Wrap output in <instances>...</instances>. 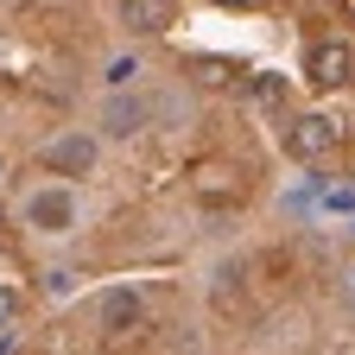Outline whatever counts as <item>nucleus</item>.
<instances>
[{
  "instance_id": "obj_1",
  "label": "nucleus",
  "mask_w": 355,
  "mask_h": 355,
  "mask_svg": "<svg viewBox=\"0 0 355 355\" xmlns=\"http://www.w3.org/2000/svg\"><path fill=\"white\" fill-rule=\"evenodd\" d=\"M19 222L38 235V241H64L83 229V197L70 178H51V184H32L26 203H19Z\"/></svg>"
},
{
  "instance_id": "obj_2",
  "label": "nucleus",
  "mask_w": 355,
  "mask_h": 355,
  "mask_svg": "<svg viewBox=\"0 0 355 355\" xmlns=\"http://www.w3.org/2000/svg\"><path fill=\"white\" fill-rule=\"evenodd\" d=\"M32 159H38V171H51V178H89V171L102 165V133L96 127H64Z\"/></svg>"
},
{
  "instance_id": "obj_3",
  "label": "nucleus",
  "mask_w": 355,
  "mask_h": 355,
  "mask_svg": "<svg viewBox=\"0 0 355 355\" xmlns=\"http://www.w3.org/2000/svg\"><path fill=\"white\" fill-rule=\"evenodd\" d=\"M286 153L298 159V165H318V159H330L336 153V140H343V127L324 114V108H298V114H286Z\"/></svg>"
},
{
  "instance_id": "obj_4",
  "label": "nucleus",
  "mask_w": 355,
  "mask_h": 355,
  "mask_svg": "<svg viewBox=\"0 0 355 355\" xmlns=\"http://www.w3.org/2000/svg\"><path fill=\"white\" fill-rule=\"evenodd\" d=\"M304 76L318 83V89H349L355 83V44L349 38H311L304 44Z\"/></svg>"
},
{
  "instance_id": "obj_5",
  "label": "nucleus",
  "mask_w": 355,
  "mask_h": 355,
  "mask_svg": "<svg viewBox=\"0 0 355 355\" xmlns=\"http://www.w3.org/2000/svg\"><path fill=\"white\" fill-rule=\"evenodd\" d=\"M153 127V96H127V89H108V102L96 114V133L102 140H133V133Z\"/></svg>"
},
{
  "instance_id": "obj_6",
  "label": "nucleus",
  "mask_w": 355,
  "mask_h": 355,
  "mask_svg": "<svg viewBox=\"0 0 355 355\" xmlns=\"http://www.w3.org/2000/svg\"><path fill=\"white\" fill-rule=\"evenodd\" d=\"M140 324H146V292L140 286L102 292V304H96V330L102 336H127V330H140Z\"/></svg>"
},
{
  "instance_id": "obj_7",
  "label": "nucleus",
  "mask_w": 355,
  "mask_h": 355,
  "mask_svg": "<svg viewBox=\"0 0 355 355\" xmlns=\"http://www.w3.org/2000/svg\"><path fill=\"white\" fill-rule=\"evenodd\" d=\"M171 19H178V0H121V26H127V32H140V38L165 32Z\"/></svg>"
},
{
  "instance_id": "obj_8",
  "label": "nucleus",
  "mask_w": 355,
  "mask_h": 355,
  "mask_svg": "<svg viewBox=\"0 0 355 355\" xmlns=\"http://www.w3.org/2000/svg\"><path fill=\"white\" fill-rule=\"evenodd\" d=\"M184 121H191V96H184V89L153 96V127H184Z\"/></svg>"
},
{
  "instance_id": "obj_9",
  "label": "nucleus",
  "mask_w": 355,
  "mask_h": 355,
  "mask_svg": "<svg viewBox=\"0 0 355 355\" xmlns=\"http://www.w3.org/2000/svg\"><path fill=\"white\" fill-rule=\"evenodd\" d=\"M133 76H140V58H114V64H108V76H102V83H108V89H127V83H133Z\"/></svg>"
},
{
  "instance_id": "obj_10",
  "label": "nucleus",
  "mask_w": 355,
  "mask_h": 355,
  "mask_svg": "<svg viewBox=\"0 0 355 355\" xmlns=\"http://www.w3.org/2000/svg\"><path fill=\"white\" fill-rule=\"evenodd\" d=\"M19 311H26V298H19L13 286H0V330H13V324H19Z\"/></svg>"
},
{
  "instance_id": "obj_11",
  "label": "nucleus",
  "mask_w": 355,
  "mask_h": 355,
  "mask_svg": "<svg viewBox=\"0 0 355 355\" xmlns=\"http://www.w3.org/2000/svg\"><path fill=\"white\" fill-rule=\"evenodd\" d=\"M336 304L349 311V318H355V260L343 266V273H336Z\"/></svg>"
},
{
  "instance_id": "obj_12",
  "label": "nucleus",
  "mask_w": 355,
  "mask_h": 355,
  "mask_svg": "<svg viewBox=\"0 0 355 355\" xmlns=\"http://www.w3.org/2000/svg\"><path fill=\"white\" fill-rule=\"evenodd\" d=\"M76 286V273H64V266H58V273H44V292H51V298H64Z\"/></svg>"
},
{
  "instance_id": "obj_13",
  "label": "nucleus",
  "mask_w": 355,
  "mask_h": 355,
  "mask_svg": "<svg viewBox=\"0 0 355 355\" xmlns=\"http://www.w3.org/2000/svg\"><path fill=\"white\" fill-rule=\"evenodd\" d=\"M7 222H13V209H7V203H0V235H7Z\"/></svg>"
},
{
  "instance_id": "obj_14",
  "label": "nucleus",
  "mask_w": 355,
  "mask_h": 355,
  "mask_svg": "<svg viewBox=\"0 0 355 355\" xmlns=\"http://www.w3.org/2000/svg\"><path fill=\"white\" fill-rule=\"evenodd\" d=\"M222 7H260V0H222Z\"/></svg>"
}]
</instances>
